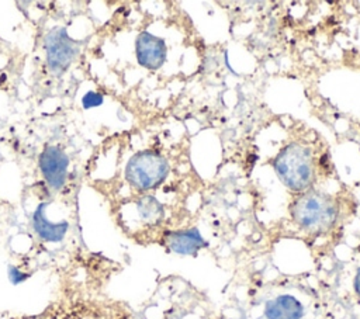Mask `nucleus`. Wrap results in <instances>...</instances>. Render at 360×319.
Masks as SVG:
<instances>
[{"label":"nucleus","mask_w":360,"mask_h":319,"mask_svg":"<svg viewBox=\"0 0 360 319\" xmlns=\"http://www.w3.org/2000/svg\"><path fill=\"white\" fill-rule=\"evenodd\" d=\"M291 214L302 229L311 233H321L333 226L338 209L329 195L311 191L301 195L292 204Z\"/></svg>","instance_id":"f257e3e1"},{"label":"nucleus","mask_w":360,"mask_h":319,"mask_svg":"<svg viewBox=\"0 0 360 319\" xmlns=\"http://www.w3.org/2000/svg\"><path fill=\"white\" fill-rule=\"evenodd\" d=\"M280 180L292 191L305 190L314 176L311 152L297 143L285 146L274 160Z\"/></svg>","instance_id":"f03ea898"},{"label":"nucleus","mask_w":360,"mask_h":319,"mask_svg":"<svg viewBox=\"0 0 360 319\" xmlns=\"http://www.w3.org/2000/svg\"><path fill=\"white\" fill-rule=\"evenodd\" d=\"M169 164L166 159L155 152H139L134 155L127 167L125 177L138 190H149L160 184L167 176Z\"/></svg>","instance_id":"7ed1b4c3"},{"label":"nucleus","mask_w":360,"mask_h":319,"mask_svg":"<svg viewBox=\"0 0 360 319\" xmlns=\"http://www.w3.org/2000/svg\"><path fill=\"white\" fill-rule=\"evenodd\" d=\"M44 46L48 66L55 74L63 73L70 66L79 51L77 42L73 41L62 27L52 28L45 35Z\"/></svg>","instance_id":"20e7f679"},{"label":"nucleus","mask_w":360,"mask_h":319,"mask_svg":"<svg viewBox=\"0 0 360 319\" xmlns=\"http://www.w3.org/2000/svg\"><path fill=\"white\" fill-rule=\"evenodd\" d=\"M69 157L58 146L48 145L39 156V169L46 183L53 188L59 190L66 181Z\"/></svg>","instance_id":"39448f33"},{"label":"nucleus","mask_w":360,"mask_h":319,"mask_svg":"<svg viewBox=\"0 0 360 319\" xmlns=\"http://www.w3.org/2000/svg\"><path fill=\"white\" fill-rule=\"evenodd\" d=\"M136 59L148 69H158L166 59V45L163 39L149 34L141 32L136 38Z\"/></svg>","instance_id":"423d86ee"},{"label":"nucleus","mask_w":360,"mask_h":319,"mask_svg":"<svg viewBox=\"0 0 360 319\" xmlns=\"http://www.w3.org/2000/svg\"><path fill=\"white\" fill-rule=\"evenodd\" d=\"M48 202H42L37 207V209L32 214V226L35 233L45 242H60L69 229L68 221H59V222H51L46 218V207Z\"/></svg>","instance_id":"0eeeda50"},{"label":"nucleus","mask_w":360,"mask_h":319,"mask_svg":"<svg viewBox=\"0 0 360 319\" xmlns=\"http://www.w3.org/2000/svg\"><path fill=\"white\" fill-rule=\"evenodd\" d=\"M165 242L172 252L186 256H193L207 246V242L197 229L169 232L165 236Z\"/></svg>","instance_id":"6e6552de"},{"label":"nucleus","mask_w":360,"mask_h":319,"mask_svg":"<svg viewBox=\"0 0 360 319\" xmlns=\"http://www.w3.org/2000/svg\"><path fill=\"white\" fill-rule=\"evenodd\" d=\"M264 316L267 319H301L304 306L292 295H278L266 302Z\"/></svg>","instance_id":"1a4fd4ad"},{"label":"nucleus","mask_w":360,"mask_h":319,"mask_svg":"<svg viewBox=\"0 0 360 319\" xmlns=\"http://www.w3.org/2000/svg\"><path fill=\"white\" fill-rule=\"evenodd\" d=\"M136 205H138V212L145 222L156 223L163 216V207L155 197H150V195L142 197Z\"/></svg>","instance_id":"9d476101"},{"label":"nucleus","mask_w":360,"mask_h":319,"mask_svg":"<svg viewBox=\"0 0 360 319\" xmlns=\"http://www.w3.org/2000/svg\"><path fill=\"white\" fill-rule=\"evenodd\" d=\"M104 101L103 96L97 91H87L83 98H82V104H83V108L89 110V108H94V107H98L101 105Z\"/></svg>","instance_id":"9b49d317"},{"label":"nucleus","mask_w":360,"mask_h":319,"mask_svg":"<svg viewBox=\"0 0 360 319\" xmlns=\"http://www.w3.org/2000/svg\"><path fill=\"white\" fill-rule=\"evenodd\" d=\"M7 273H8L10 281H11L14 285H17V284H20V282H22V281H25V280L28 278V274L22 273V271H21L20 268H17L15 266H8Z\"/></svg>","instance_id":"f8f14e48"},{"label":"nucleus","mask_w":360,"mask_h":319,"mask_svg":"<svg viewBox=\"0 0 360 319\" xmlns=\"http://www.w3.org/2000/svg\"><path fill=\"white\" fill-rule=\"evenodd\" d=\"M354 291L357 295H360V267L357 268V273L354 277Z\"/></svg>","instance_id":"ddd939ff"}]
</instances>
